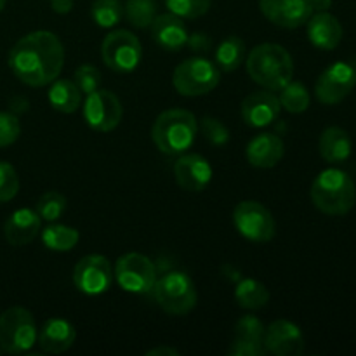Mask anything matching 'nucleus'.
Wrapping results in <instances>:
<instances>
[{"mask_svg": "<svg viewBox=\"0 0 356 356\" xmlns=\"http://www.w3.org/2000/svg\"><path fill=\"white\" fill-rule=\"evenodd\" d=\"M65 65L61 40L51 31H33L19 38L9 52V68L19 82L44 87L54 82Z\"/></svg>", "mask_w": 356, "mask_h": 356, "instance_id": "nucleus-1", "label": "nucleus"}, {"mask_svg": "<svg viewBox=\"0 0 356 356\" xmlns=\"http://www.w3.org/2000/svg\"><path fill=\"white\" fill-rule=\"evenodd\" d=\"M247 73L268 90H280L294 75L291 54L278 44L256 45L247 56Z\"/></svg>", "mask_w": 356, "mask_h": 356, "instance_id": "nucleus-2", "label": "nucleus"}, {"mask_svg": "<svg viewBox=\"0 0 356 356\" xmlns=\"http://www.w3.org/2000/svg\"><path fill=\"white\" fill-rule=\"evenodd\" d=\"M312 200L327 216H344L355 207V181L341 169H325L312 184Z\"/></svg>", "mask_w": 356, "mask_h": 356, "instance_id": "nucleus-3", "label": "nucleus"}, {"mask_svg": "<svg viewBox=\"0 0 356 356\" xmlns=\"http://www.w3.org/2000/svg\"><path fill=\"white\" fill-rule=\"evenodd\" d=\"M198 124L191 111L172 108L156 117L152 127V139L165 155H181L191 148L197 138Z\"/></svg>", "mask_w": 356, "mask_h": 356, "instance_id": "nucleus-4", "label": "nucleus"}, {"mask_svg": "<svg viewBox=\"0 0 356 356\" xmlns=\"http://www.w3.org/2000/svg\"><path fill=\"white\" fill-rule=\"evenodd\" d=\"M152 292L160 308L174 316L186 315L197 305V289L193 280L183 271H169L156 278Z\"/></svg>", "mask_w": 356, "mask_h": 356, "instance_id": "nucleus-5", "label": "nucleus"}, {"mask_svg": "<svg viewBox=\"0 0 356 356\" xmlns=\"http://www.w3.org/2000/svg\"><path fill=\"white\" fill-rule=\"evenodd\" d=\"M33 315L21 306L6 309L0 315V348L3 353L23 355L37 343Z\"/></svg>", "mask_w": 356, "mask_h": 356, "instance_id": "nucleus-6", "label": "nucleus"}, {"mask_svg": "<svg viewBox=\"0 0 356 356\" xmlns=\"http://www.w3.org/2000/svg\"><path fill=\"white\" fill-rule=\"evenodd\" d=\"M219 83V68L205 58H190L177 65L172 86L181 96L197 97L214 90Z\"/></svg>", "mask_w": 356, "mask_h": 356, "instance_id": "nucleus-7", "label": "nucleus"}, {"mask_svg": "<svg viewBox=\"0 0 356 356\" xmlns=\"http://www.w3.org/2000/svg\"><path fill=\"white\" fill-rule=\"evenodd\" d=\"M113 275L118 285L132 294H149L156 282L155 264L138 252H129L118 257Z\"/></svg>", "mask_w": 356, "mask_h": 356, "instance_id": "nucleus-8", "label": "nucleus"}, {"mask_svg": "<svg viewBox=\"0 0 356 356\" xmlns=\"http://www.w3.org/2000/svg\"><path fill=\"white\" fill-rule=\"evenodd\" d=\"M233 225L250 242H270L275 236V219L263 204L256 200L240 202L233 211Z\"/></svg>", "mask_w": 356, "mask_h": 356, "instance_id": "nucleus-9", "label": "nucleus"}, {"mask_svg": "<svg viewBox=\"0 0 356 356\" xmlns=\"http://www.w3.org/2000/svg\"><path fill=\"white\" fill-rule=\"evenodd\" d=\"M101 54L108 68L117 73H129L138 68L143 49L134 33L127 30H115L103 40Z\"/></svg>", "mask_w": 356, "mask_h": 356, "instance_id": "nucleus-10", "label": "nucleus"}, {"mask_svg": "<svg viewBox=\"0 0 356 356\" xmlns=\"http://www.w3.org/2000/svg\"><path fill=\"white\" fill-rule=\"evenodd\" d=\"M122 115H124V108L113 92L97 89L87 94L86 104H83V118L92 131H113L120 124Z\"/></svg>", "mask_w": 356, "mask_h": 356, "instance_id": "nucleus-11", "label": "nucleus"}, {"mask_svg": "<svg viewBox=\"0 0 356 356\" xmlns=\"http://www.w3.org/2000/svg\"><path fill=\"white\" fill-rule=\"evenodd\" d=\"M356 86L355 65L346 61H337L330 65L315 83V94L322 104H337L350 96Z\"/></svg>", "mask_w": 356, "mask_h": 356, "instance_id": "nucleus-12", "label": "nucleus"}, {"mask_svg": "<svg viewBox=\"0 0 356 356\" xmlns=\"http://www.w3.org/2000/svg\"><path fill=\"white\" fill-rule=\"evenodd\" d=\"M113 271L110 261L99 254L82 257L73 270V284L87 296H99L111 285Z\"/></svg>", "mask_w": 356, "mask_h": 356, "instance_id": "nucleus-13", "label": "nucleus"}, {"mask_svg": "<svg viewBox=\"0 0 356 356\" xmlns=\"http://www.w3.org/2000/svg\"><path fill=\"white\" fill-rule=\"evenodd\" d=\"M261 13L282 28H299L313 14L312 0H259Z\"/></svg>", "mask_w": 356, "mask_h": 356, "instance_id": "nucleus-14", "label": "nucleus"}, {"mask_svg": "<svg viewBox=\"0 0 356 356\" xmlns=\"http://www.w3.org/2000/svg\"><path fill=\"white\" fill-rule=\"evenodd\" d=\"M264 346L268 353L277 356H298L305 351V336L296 323L275 320L264 330Z\"/></svg>", "mask_w": 356, "mask_h": 356, "instance_id": "nucleus-15", "label": "nucleus"}, {"mask_svg": "<svg viewBox=\"0 0 356 356\" xmlns=\"http://www.w3.org/2000/svg\"><path fill=\"white\" fill-rule=\"evenodd\" d=\"M280 101L273 90H256L242 101V118L254 129L273 124L280 115Z\"/></svg>", "mask_w": 356, "mask_h": 356, "instance_id": "nucleus-16", "label": "nucleus"}, {"mask_svg": "<svg viewBox=\"0 0 356 356\" xmlns=\"http://www.w3.org/2000/svg\"><path fill=\"white\" fill-rule=\"evenodd\" d=\"M174 177L184 191L198 193L211 183L212 167L209 160L198 153H188V155L179 156L174 163Z\"/></svg>", "mask_w": 356, "mask_h": 356, "instance_id": "nucleus-17", "label": "nucleus"}, {"mask_svg": "<svg viewBox=\"0 0 356 356\" xmlns=\"http://www.w3.org/2000/svg\"><path fill=\"white\" fill-rule=\"evenodd\" d=\"M264 325L259 318L245 315L235 327V339L229 346V355L235 356H264Z\"/></svg>", "mask_w": 356, "mask_h": 356, "instance_id": "nucleus-18", "label": "nucleus"}, {"mask_svg": "<svg viewBox=\"0 0 356 356\" xmlns=\"http://www.w3.org/2000/svg\"><path fill=\"white\" fill-rule=\"evenodd\" d=\"M40 216L35 209H17L7 218L3 235L13 247L28 245L40 232Z\"/></svg>", "mask_w": 356, "mask_h": 356, "instance_id": "nucleus-19", "label": "nucleus"}, {"mask_svg": "<svg viewBox=\"0 0 356 356\" xmlns=\"http://www.w3.org/2000/svg\"><path fill=\"white\" fill-rule=\"evenodd\" d=\"M152 33L156 44L162 49L170 52L181 51L188 44V30L183 23V17L176 14H162L155 16L152 23Z\"/></svg>", "mask_w": 356, "mask_h": 356, "instance_id": "nucleus-20", "label": "nucleus"}, {"mask_svg": "<svg viewBox=\"0 0 356 356\" xmlns=\"http://www.w3.org/2000/svg\"><path fill=\"white\" fill-rule=\"evenodd\" d=\"M245 155L250 165L257 167V169H271L284 156V141L277 134L263 132L250 139Z\"/></svg>", "mask_w": 356, "mask_h": 356, "instance_id": "nucleus-21", "label": "nucleus"}, {"mask_svg": "<svg viewBox=\"0 0 356 356\" xmlns=\"http://www.w3.org/2000/svg\"><path fill=\"white\" fill-rule=\"evenodd\" d=\"M308 38L316 49L332 51L343 40V26L332 14L316 13L308 19Z\"/></svg>", "mask_w": 356, "mask_h": 356, "instance_id": "nucleus-22", "label": "nucleus"}, {"mask_svg": "<svg viewBox=\"0 0 356 356\" xmlns=\"http://www.w3.org/2000/svg\"><path fill=\"white\" fill-rule=\"evenodd\" d=\"M75 327L65 318H51L42 325L37 339L42 350L51 355H61L75 343Z\"/></svg>", "mask_w": 356, "mask_h": 356, "instance_id": "nucleus-23", "label": "nucleus"}, {"mask_svg": "<svg viewBox=\"0 0 356 356\" xmlns=\"http://www.w3.org/2000/svg\"><path fill=\"white\" fill-rule=\"evenodd\" d=\"M320 155L329 163H344L351 156L353 152V143H351L350 134L344 129L327 127L322 132L318 141Z\"/></svg>", "mask_w": 356, "mask_h": 356, "instance_id": "nucleus-24", "label": "nucleus"}, {"mask_svg": "<svg viewBox=\"0 0 356 356\" xmlns=\"http://www.w3.org/2000/svg\"><path fill=\"white\" fill-rule=\"evenodd\" d=\"M49 103L52 108L61 113H73L80 108L82 103V92L73 80L56 79L49 89Z\"/></svg>", "mask_w": 356, "mask_h": 356, "instance_id": "nucleus-25", "label": "nucleus"}, {"mask_svg": "<svg viewBox=\"0 0 356 356\" xmlns=\"http://www.w3.org/2000/svg\"><path fill=\"white\" fill-rule=\"evenodd\" d=\"M235 299L243 309H259L270 301V292L259 280L243 278L236 285Z\"/></svg>", "mask_w": 356, "mask_h": 356, "instance_id": "nucleus-26", "label": "nucleus"}, {"mask_svg": "<svg viewBox=\"0 0 356 356\" xmlns=\"http://www.w3.org/2000/svg\"><path fill=\"white\" fill-rule=\"evenodd\" d=\"M245 59V44L242 38L226 37L216 51V63L222 72H235Z\"/></svg>", "mask_w": 356, "mask_h": 356, "instance_id": "nucleus-27", "label": "nucleus"}, {"mask_svg": "<svg viewBox=\"0 0 356 356\" xmlns=\"http://www.w3.org/2000/svg\"><path fill=\"white\" fill-rule=\"evenodd\" d=\"M80 233L72 226L65 225H51L42 232V242L47 249L56 252H66L72 250L79 243Z\"/></svg>", "mask_w": 356, "mask_h": 356, "instance_id": "nucleus-28", "label": "nucleus"}, {"mask_svg": "<svg viewBox=\"0 0 356 356\" xmlns=\"http://www.w3.org/2000/svg\"><path fill=\"white\" fill-rule=\"evenodd\" d=\"M278 101H280V106L287 110L289 113H302V111L308 110L312 97H309L308 89L301 82H292L291 80L287 86L280 89Z\"/></svg>", "mask_w": 356, "mask_h": 356, "instance_id": "nucleus-29", "label": "nucleus"}, {"mask_svg": "<svg viewBox=\"0 0 356 356\" xmlns=\"http://www.w3.org/2000/svg\"><path fill=\"white\" fill-rule=\"evenodd\" d=\"M124 10L132 26L148 28L156 16V3L153 0H127Z\"/></svg>", "mask_w": 356, "mask_h": 356, "instance_id": "nucleus-30", "label": "nucleus"}, {"mask_svg": "<svg viewBox=\"0 0 356 356\" xmlns=\"http://www.w3.org/2000/svg\"><path fill=\"white\" fill-rule=\"evenodd\" d=\"M66 207H68V200H66L65 195H61L59 191H47L38 198L35 211L38 212L40 219L56 221L65 214Z\"/></svg>", "mask_w": 356, "mask_h": 356, "instance_id": "nucleus-31", "label": "nucleus"}, {"mask_svg": "<svg viewBox=\"0 0 356 356\" xmlns=\"http://www.w3.org/2000/svg\"><path fill=\"white\" fill-rule=\"evenodd\" d=\"M90 14L101 28H113L122 19L124 9L118 0H94Z\"/></svg>", "mask_w": 356, "mask_h": 356, "instance_id": "nucleus-32", "label": "nucleus"}, {"mask_svg": "<svg viewBox=\"0 0 356 356\" xmlns=\"http://www.w3.org/2000/svg\"><path fill=\"white\" fill-rule=\"evenodd\" d=\"M212 0H165L167 9L184 19H197L211 9Z\"/></svg>", "mask_w": 356, "mask_h": 356, "instance_id": "nucleus-33", "label": "nucleus"}, {"mask_svg": "<svg viewBox=\"0 0 356 356\" xmlns=\"http://www.w3.org/2000/svg\"><path fill=\"white\" fill-rule=\"evenodd\" d=\"M19 191V177L10 163L0 162V204L13 200Z\"/></svg>", "mask_w": 356, "mask_h": 356, "instance_id": "nucleus-34", "label": "nucleus"}, {"mask_svg": "<svg viewBox=\"0 0 356 356\" xmlns=\"http://www.w3.org/2000/svg\"><path fill=\"white\" fill-rule=\"evenodd\" d=\"M73 82L80 89V92L90 94L99 89L101 86V72L92 65H82L75 70Z\"/></svg>", "mask_w": 356, "mask_h": 356, "instance_id": "nucleus-35", "label": "nucleus"}, {"mask_svg": "<svg viewBox=\"0 0 356 356\" xmlns=\"http://www.w3.org/2000/svg\"><path fill=\"white\" fill-rule=\"evenodd\" d=\"M21 134L19 118L9 111H0V148L10 146Z\"/></svg>", "mask_w": 356, "mask_h": 356, "instance_id": "nucleus-36", "label": "nucleus"}, {"mask_svg": "<svg viewBox=\"0 0 356 356\" xmlns=\"http://www.w3.org/2000/svg\"><path fill=\"white\" fill-rule=\"evenodd\" d=\"M202 132L205 138L216 146H222L229 141V132L222 122H219L214 117H204L202 118Z\"/></svg>", "mask_w": 356, "mask_h": 356, "instance_id": "nucleus-37", "label": "nucleus"}, {"mask_svg": "<svg viewBox=\"0 0 356 356\" xmlns=\"http://www.w3.org/2000/svg\"><path fill=\"white\" fill-rule=\"evenodd\" d=\"M51 6L58 14H66L73 9V0H51Z\"/></svg>", "mask_w": 356, "mask_h": 356, "instance_id": "nucleus-38", "label": "nucleus"}, {"mask_svg": "<svg viewBox=\"0 0 356 356\" xmlns=\"http://www.w3.org/2000/svg\"><path fill=\"white\" fill-rule=\"evenodd\" d=\"M332 6V0H312V7L316 13H325Z\"/></svg>", "mask_w": 356, "mask_h": 356, "instance_id": "nucleus-39", "label": "nucleus"}, {"mask_svg": "<svg viewBox=\"0 0 356 356\" xmlns=\"http://www.w3.org/2000/svg\"><path fill=\"white\" fill-rule=\"evenodd\" d=\"M156 355H169V356H177L179 355V351L177 350H172V348H155V350H149L148 351V356H156Z\"/></svg>", "mask_w": 356, "mask_h": 356, "instance_id": "nucleus-40", "label": "nucleus"}, {"mask_svg": "<svg viewBox=\"0 0 356 356\" xmlns=\"http://www.w3.org/2000/svg\"><path fill=\"white\" fill-rule=\"evenodd\" d=\"M6 2H7V0H0V10H2L3 7H6Z\"/></svg>", "mask_w": 356, "mask_h": 356, "instance_id": "nucleus-41", "label": "nucleus"}, {"mask_svg": "<svg viewBox=\"0 0 356 356\" xmlns=\"http://www.w3.org/2000/svg\"><path fill=\"white\" fill-rule=\"evenodd\" d=\"M0 353H2V348H0Z\"/></svg>", "mask_w": 356, "mask_h": 356, "instance_id": "nucleus-42", "label": "nucleus"}]
</instances>
